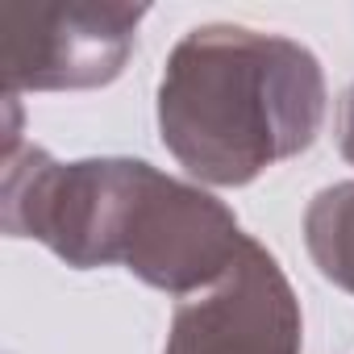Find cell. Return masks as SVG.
Masks as SVG:
<instances>
[{"mask_svg":"<svg viewBox=\"0 0 354 354\" xmlns=\"http://www.w3.org/2000/svg\"><path fill=\"white\" fill-rule=\"evenodd\" d=\"M308 250L325 279L354 292V184L325 188L304 217Z\"/></svg>","mask_w":354,"mask_h":354,"instance_id":"5b68a950","label":"cell"},{"mask_svg":"<svg viewBox=\"0 0 354 354\" xmlns=\"http://www.w3.org/2000/svg\"><path fill=\"white\" fill-rule=\"evenodd\" d=\"M167 354H300V308L279 263L254 238L209 296L175 308Z\"/></svg>","mask_w":354,"mask_h":354,"instance_id":"277c9868","label":"cell"},{"mask_svg":"<svg viewBox=\"0 0 354 354\" xmlns=\"http://www.w3.org/2000/svg\"><path fill=\"white\" fill-rule=\"evenodd\" d=\"M325 117L317 59L279 34L192 30L167 59L158 125L167 150L209 184H250L304 150Z\"/></svg>","mask_w":354,"mask_h":354,"instance_id":"7a4b0ae2","label":"cell"},{"mask_svg":"<svg viewBox=\"0 0 354 354\" xmlns=\"http://www.w3.org/2000/svg\"><path fill=\"white\" fill-rule=\"evenodd\" d=\"M5 225L46 242L71 267L125 263L146 283L188 296L217 283L238 259L246 234L213 196L167 180L150 162L92 158L34 167L9 162Z\"/></svg>","mask_w":354,"mask_h":354,"instance_id":"6da1fadb","label":"cell"},{"mask_svg":"<svg viewBox=\"0 0 354 354\" xmlns=\"http://www.w3.org/2000/svg\"><path fill=\"white\" fill-rule=\"evenodd\" d=\"M146 9L129 5H5V84L17 88H92L109 84Z\"/></svg>","mask_w":354,"mask_h":354,"instance_id":"3957f363","label":"cell"},{"mask_svg":"<svg viewBox=\"0 0 354 354\" xmlns=\"http://www.w3.org/2000/svg\"><path fill=\"white\" fill-rule=\"evenodd\" d=\"M337 142H342V154L354 162V88L346 92L342 100V121H337Z\"/></svg>","mask_w":354,"mask_h":354,"instance_id":"8992f818","label":"cell"}]
</instances>
